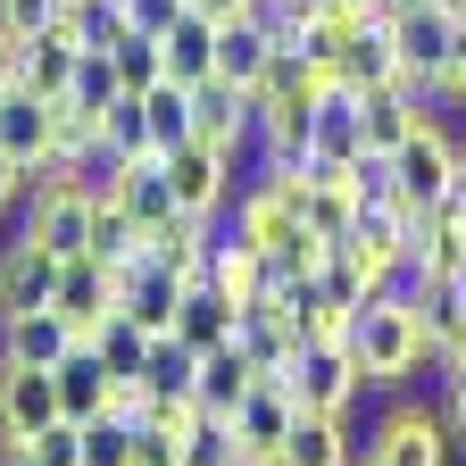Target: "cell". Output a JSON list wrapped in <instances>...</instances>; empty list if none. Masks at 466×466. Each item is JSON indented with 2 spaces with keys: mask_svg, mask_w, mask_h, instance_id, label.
Masks as SVG:
<instances>
[{
  "mask_svg": "<svg viewBox=\"0 0 466 466\" xmlns=\"http://www.w3.org/2000/svg\"><path fill=\"white\" fill-rule=\"evenodd\" d=\"M9 208H25V167L0 150V217H9Z\"/></svg>",
  "mask_w": 466,
  "mask_h": 466,
  "instance_id": "cell-41",
  "label": "cell"
},
{
  "mask_svg": "<svg viewBox=\"0 0 466 466\" xmlns=\"http://www.w3.org/2000/svg\"><path fill=\"white\" fill-rule=\"evenodd\" d=\"M76 341H84V333L58 317V309H17V317H0V359H17V367H58Z\"/></svg>",
  "mask_w": 466,
  "mask_h": 466,
  "instance_id": "cell-14",
  "label": "cell"
},
{
  "mask_svg": "<svg viewBox=\"0 0 466 466\" xmlns=\"http://www.w3.org/2000/svg\"><path fill=\"white\" fill-rule=\"evenodd\" d=\"M450 42H458V25H450L441 9H417V17H391V50H400V76L417 84L425 100H433V84H441V67H450Z\"/></svg>",
  "mask_w": 466,
  "mask_h": 466,
  "instance_id": "cell-12",
  "label": "cell"
},
{
  "mask_svg": "<svg viewBox=\"0 0 466 466\" xmlns=\"http://www.w3.org/2000/svg\"><path fill=\"white\" fill-rule=\"evenodd\" d=\"M350 359H359L367 391H417L425 383V359H433V341H425V317L400 300V291H375V300L350 317Z\"/></svg>",
  "mask_w": 466,
  "mask_h": 466,
  "instance_id": "cell-1",
  "label": "cell"
},
{
  "mask_svg": "<svg viewBox=\"0 0 466 466\" xmlns=\"http://www.w3.org/2000/svg\"><path fill=\"white\" fill-rule=\"evenodd\" d=\"M108 67H116V92H150L167 76V50H158V34H126L116 25L108 34Z\"/></svg>",
  "mask_w": 466,
  "mask_h": 466,
  "instance_id": "cell-28",
  "label": "cell"
},
{
  "mask_svg": "<svg viewBox=\"0 0 466 466\" xmlns=\"http://www.w3.org/2000/svg\"><path fill=\"white\" fill-rule=\"evenodd\" d=\"M116 100V67H108V50H84L76 58V84L67 92H58V108H76V116H92V126H100V108Z\"/></svg>",
  "mask_w": 466,
  "mask_h": 466,
  "instance_id": "cell-31",
  "label": "cell"
},
{
  "mask_svg": "<svg viewBox=\"0 0 466 466\" xmlns=\"http://www.w3.org/2000/svg\"><path fill=\"white\" fill-rule=\"evenodd\" d=\"M433 400H441V417H450V441L466 450V367H458V375H441V391H433Z\"/></svg>",
  "mask_w": 466,
  "mask_h": 466,
  "instance_id": "cell-40",
  "label": "cell"
},
{
  "mask_svg": "<svg viewBox=\"0 0 466 466\" xmlns=\"http://www.w3.org/2000/svg\"><path fill=\"white\" fill-rule=\"evenodd\" d=\"M142 100V116H150V150H175V142H192V84H175V76H158L150 92H134Z\"/></svg>",
  "mask_w": 466,
  "mask_h": 466,
  "instance_id": "cell-27",
  "label": "cell"
},
{
  "mask_svg": "<svg viewBox=\"0 0 466 466\" xmlns=\"http://www.w3.org/2000/svg\"><path fill=\"white\" fill-rule=\"evenodd\" d=\"M192 367H200L192 350L175 341V333H158V341H150V359H142V391H158V400H167V391H192Z\"/></svg>",
  "mask_w": 466,
  "mask_h": 466,
  "instance_id": "cell-34",
  "label": "cell"
},
{
  "mask_svg": "<svg viewBox=\"0 0 466 466\" xmlns=\"http://www.w3.org/2000/svg\"><path fill=\"white\" fill-rule=\"evenodd\" d=\"M417 9H433V0H375V17H417Z\"/></svg>",
  "mask_w": 466,
  "mask_h": 466,
  "instance_id": "cell-43",
  "label": "cell"
},
{
  "mask_svg": "<svg viewBox=\"0 0 466 466\" xmlns=\"http://www.w3.org/2000/svg\"><path fill=\"white\" fill-rule=\"evenodd\" d=\"M158 50H167V76L175 84H208L217 76V25L200 17V9H184L167 34H158Z\"/></svg>",
  "mask_w": 466,
  "mask_h": 466,
  "instance_id": "cell-24",
  "label": "cell"
},
{
  "mask_svg": "<svg viewBox=\"0 0 466 466\" xmlns=\"http://www.w3.org/2000/svg\"><path fill=\"white\" fill-rule=\"evenodd\" d=\"M42 425H58V375L0 359V441H34Z\"/></svg>",
  "mask_w": 466,
  "mask_h": 466,
  "instance_id": "cell-8",
  "label": "cell"
},
{
  "mask_svg": "<svg viewBox=\"0 0 466 466\" xmlns=\"http://www.w3.org/2000/svg\"><path fill=\"white\" fill-rule=\"evenodd\" d=\"M50 309L92 341V333H100V317H116V275H108L92 250H84V258H58V291H50Z\"/></svg>",
  "mask_w": 466,
  "mask_h": 466,
  "instance_id": "cell-11",
  "label": "cell"
},
{
  "mask_svg": "<svg viewBox=\"0 0 466 466\" xmlns=\"http://www.w3.org/2000/svg\"><path fill=\"white\" fill-rule=\"evenodd\" d=\"M17 233H25V242H42L50 258H84V250H92V200L67 192V184H42V192H25Z\"/></svg>",
  "mask_w": 466,
  "mask_h": 466,
  "instance_id": "cell-7",
  "label": "cell"
},
{
  "mask_svg": "<svg viewBox=\"0 0 466 466\" xmlns=\"http://www.w3.org/2000/svg\"><path fill=\"white\" fill-rule=\"evenodd\" d=\"M0 150H9V158L25 167V184H34V175L58 158V108H50V100H34V92L17 84L9 100H0Z\"/></svg>",
  "mask_w": 466,
  "mask_h": 466,
  "instance_id": "cell-10",
  "label": "cell"
},
{
  "mask_svg": "<svg viewBox=\"0 0 466 466\" xmlns=\"http://www.w3.org/2000/svg\"><path fill=\"white\" fill-rule=\"evenodd\" d=\"M158 167H167V192H175V208L184 217H225V200L242 192V158H225L217 142H175V150H158Z\"/></svg>",
  "mask_w": 466,
  "mask_h": 466,
  "instance_id": "cell-4",
  "label": "cell"
},
{
  "mask_svg": "<svg viewBox=\"0 0 466 466\" xmlns=\"http://www.w3.org/2000/svg\"><path fill=\"white\" fill-rule=\"evenodd\" d=\"M58 9H67V0H0V34H42V25H58Z\"/></svg>",
  "mask_w": 466,
  "mask_h": 466,
  "instance_id": "cell-39",
  "label": "cell"
},
{
  "mask_svg": "<svg viewBox=\"0 0 466 466\" xmlns=\"http://www.w3.org/2000/svg\"><path fill=\"white\" fill-rule=\"evenodd\" d=\"M283 466H359V433L350 417H300L283 441Z\"/></svg>",
  "mask_w": 466,
  "mask_h": 466,
  "instance_id": "cell-25",
  "label": "cell"
},
{
  "mask_svg": "<svg viewBox=\"0 0 466 466\" xmlns=\"http://www.w3.org/2000/svg\"><path fill=\"white\" fill-rule=\"evenodd\" d=\"M267 58H275V34H267L258 17H225V25H217V76H225L233 92H258Z\"/></svg>",
  "mask_w": 466,
  "mask_h": 466,
  "instance_id": "cell-21",
  "label": "cell"
},
{
  "mask_svg": "<svg viewBox=\"0 0 466 466\" xmlns=\"http://www.w3.org/2000/svg\"><path fill=\"white\" fill-rule=\"evenodd\" d=\"M76 58H84V50H76L67 25H42V34L17 42V84H25L34 100H58V92L76 84Z\"/></svg>",
  "mask_w": 466,
  "mask_h": 466,
  "instance_id": "cell-17",
  "label": "cell"
},
{
  "mask_svg": "<svg viewBox=\"0 0 466 466\" xmlns=\"http://www.w3.org/2000/svg\"><path fill=\"white\" fill-rule=\"evenodd\" d=\"M50 291H58V258L42 242H25V233H9V242H0V317L50 309Z\"/></svg>",
  "mask_w": 466,
  "mask_h": 466,
  "instance_id": "cell-13",
  "label": "cell"
},
{
  "mask_svg": "<svg viewBox=\"0 0 466 466\" xmlns=\"http://www.w3.org/2000/svg\"><path fill=\"white\" fill-rule=\"evenodd\" d=\"M283 383H291V400H300V417H350V408L367 400V375H359V359H350V341L300 350V359L283 367Z\"/></svg>",
  "mask_w": 466,
  "mask_h": 466,
  "instance_id": "cell-5",
  "label": "cell"
},
{
  "mask_svg": "<svg viewBox=\"0 0 466 466\" xmlns=\"http://www.w3.org/2000/svg\"><path fill=\"white\" fill-rule=\"evenodd\" d=\"M291 425H300V400H291V383H283V375H258V383H250V400L225 417V433H233V466L275 458V450L291 441Z\"/></svg>",
  "mask_w": 466,
  "mask_h": 466,
  "instance_id": "cell-6",
  "label": "cell"
},
{
  "mask_svg": "<svg viewBox=\"0 0 466 466\" xmlns=\"http://www.w3.org/2000/svg\"><path fill=\"white\" fill-rule=\"evenodd\" d=\"M233 341L250 350V367H258V375H283L291 359H300V333H291V317H283L275 300H258V309L233 317Z\"/></svg>",
  "mask_w": 466,
  "mask_h": 466,
  "instance_id": "cell-22",
  "label": "cell"
},
{
  "mask_svg": "<svg viewBox=\"0 0 466 466\" xmlns=\"http://www.w3.org/2000/svg\"><path fill=\"white\" fill-rule=\"evenodd\" d=\"M92 258L100 267H134L142 258V225L126 217V200H92Z\"/></svg>",
  "mask_w": 466,
  "mask_h": 466,
  "instance_id": "cell-30",
  "label": "cell"
},
{
  "mask_svg": "<svg viewBox=\"0 0 466 466\" xmlns=\"http://www.w3.org/2000/svg\"><path fill=\"white\" fill-rule=\"evenodd\" d=\"M391 184H400V200H417V208H441L458 192V126H450L441 108L391 150Z\"/></svg>",
  "mask_w": 466,
  "mask_h": 466,
  "instance_id": "cell-3",
  "label": "cell"
},
{
  "mask_svg": "<svg viewBox=\"0 0 466 466\" xmlns=\"http://www.w3.org/2000/svg\"><path fill=\"white\" fill-rule=\"evenodd\" d=\"M25 458H34V466H84V425H76V417L42 425V433L25 441Z\"/></svg>",
  "mask_w": 466,
  "mask_h": 466,
  "instance_id": "cell-35",
  "label": "cell"
},
{
  "mask_svg": "<svg viewBox=\"0 0 466 466\" xmlns=\"http://www.w3.org/2000/svg\"><path fill=\"white\" fill-rule=\"evenodd\" d=\"M84 466H134V433L108 425V417H92L84 425Z\"/></svg>",
  "mask_w": 466,
  "mask_h": 466,
  "instance_id": "cell-36",
  "label": "cell"
},
{
  "mask_svg": "<svg viewBox=\"0 0 466 466\" xmlns=\"http://www.w3.org/2000/svg\"><path fill=\"white\" fill-rule=\"evenodd\" d=\"M100 142H108L116 158H158V150H150V116H142L134 92H116V100L100 108Z\"/></svg>",
  "mask_w": 466,
  "mask_h": 466,
  "instance_id": "cell-32",
  "label": "cell"
},
{
  "mask_svg": "<svg viewBox=\"0 0 466 466\" xmlns=\"http://www.w3.org/2000/svg\"><path fill=\"white\" fill-rule=\"evenodd\" d=\"M116 200H126V217H134L142 233H158V225L184 217V208H175V192H167V167H158V158H134V167H126V192H116Z\"/></svg>",
  "mask_w": 466,
  "mask_h": 466,
  "instance_id": "cell-26",
  "label": "cell"
},
{
  "mask_svg": "<svg viewBox=\"0 0 466 466\" xmlns=\"http://www.w3.org/2000/svg\"><path fill=\"white\" fill-rule=\"evenodd\" d=\"M333 76L350 84V92H375V84H391L400 76V50H391V17H359L341 34V50H333Z\"/></svg>",
  "mask_w": 466,
  "mask_h": 466,
  "instance_id": "cell-16",
  "label": "cell"
},
{
  "mask_svg": "<svg viewBox=\"0 0 466 466\" xmlns=\"http://www.w3.org/2000/svg\"><path fill=\"white\" fill-rule=\"evenodd\" d=\"M250 466H283V450H275V458H250Z\"/></svg>",
  "mask_w": 466,
  "mask_h": 466,
  "instance_id": "cell-44",
  "label": "cell"
},
{
  "mask_svg": "<svg viewBox=\"0 0 466 466\" xmlns=\"http://www.w3.org/2000/svg\"><path fill=\"white\" fill-rule=\"evenodd\" d=\"M300 217H309V233L341 242V233L359 225V192H350V175H317V184H309V200H300Z\"/></svg>",
  "mask_w": 466,
  "mask_h": 466,
  "instance_id": "cell-29",
  "label": "cell"
},
{
  "mask_svg": "<svg viewBox=\"0 0 466 466\" xmlns=\"http://www.w3.org/2000/svg\"><path fill=\"white\" fill-rule=\"evenodd\" d=\"M233 317H242V309H233L225 291H217V283L200 275V283H184V300H175V325H167V333H175V341H184L192 359H200V350L233 341Z\"/></svg>",
  "mask_w": 466,
  "mask_h": 466,
  "instance_id": "cell-19",
  "label": "cell"
},
{
  "mask_svg": "<svg viewBox=\"0 0 466 466\" xmlns=\"http://www.w3.org/2000/svg\"><path fill=\"white\" fill-rule=\"evenodd\" d=\"M184 9H200L208 25H225V17H242V9H250V0H184Z\"/></svg>",
  "mask_w": 466,
  "mask_h": 466,
  "instance_id": "cell-42",
  "label": "cell"
},
{
  "mask_svg": "<svg viewBox=\"0 0 466 466\" xmlns=\"http://www.w3.org/2000/svg\"><path fill=\"white\" fill-rule=\"evenodd\" d=\"M208 242H217V217H175V225L142 233L150 267H167L175 283H200V275H208Z\"/></svg>",
  "mask_w": 466,
  "mask_h": 466,
  "instance_id": "cell-20",
  "label": "cell"
},
{
  "mask_svg": "<svg viewBox=\"0 0 466 466\" xmlns=\"http://www.w3.org/2000/svg\"><path fill=\"white\" fill-rule=\"evenodd\" d=\"M425 116H433V100L417 92V84H408V76H391V84H375V92H359V142L367 150H400L408 134H417L425 126Z\"/></svg>",
  "mask_w": 466,
  "mask_h": 466,
  "instance_id": "cell-9",
  "label": "cell"
},
{
  "mask_svg": "<svg viewBox=\"0 0 466 466\" xmlns=\"http://www.w3.org/2000/svg\"><path fill=\"white\" fill-rule=\"evenodd\" d=\"M208 283L225 291L233 309H258L267 291H275V267H267V250H250V242H233V233L217 225V242H208Z\"/></svg>",
  "mask_w": 466,
  "mask_h": 466,
  "instance_id": "cell-18",
  "label": "cell"
},
{
  "mask_svg": "<svg viewBox=\"0 0 466 466\" xmlns=\"http://www.w3.org/2000/svg\"><path fill=\"white\" fill-rule=\"evenodd\" d=\"M150 341H158V333H142L134 317H100V333H92V350H100V367H108V375H142Z\"/></svg>",
  "mask_w": 466,
  "mask_h": 466,
  "instance_id": "cell-33",
  "label": "cell"
},
{
  "mask_svg": "<svg viewBox=\"0 0 466 466\" xmlns=\"http://www.w3.org/2000/svg\"><path fill=\"white\" fill-rule=\"evenodd\" d=\"M359 466H458V441H450L441 400L391 391V408L375 417V433L359 441Z\"/></svg>",
  "mask_w": 466,
  "mask_h": 466,
  "instance_id": "cell-2",
  "label": "cell"
},
{
  "mask_svg": "<svg viewBox=\"0 0 466 466\" xmlns=\"http://www.w3.org/2000/svg\"><path fill=\"white\" fill-rule=\"evenodd\" d=\"M458 34H466V25H458Z\"/></svg>",
  "mask_w": 466,
  "mask_h": 466,
  "instance_id": "cell-45",
  "label": "cell"
},
{
  "mask_svg": "<svg viewBox=\"0 0 466 466\" xmlns=\"http://www.w3.org/2000/svg\"><path fill=\"white\" fill-rule=\"evenodd\" d=\"M175 17H184V0H116V25L126 34H167Z\"/></svg>",
  "mask_w": 466,
  "mask_h": 466,
  "instance_id": "cell-38",
  "label": "cell"
},
{
  "mask_svg": "<svg viewBox=\"0 0 466 466\" xmlns=\"http://www.w3.org/2000/svg\"><path fill=\"white\" fill-rule=\"evenodd\" d=\"M50 375H58V417H76V425L100 417V400H108V383H116V375L100 367V350H92V341H76Z\"/></svg>",
  "mask_w": 466,
  "mask_h": 466,
  "instance_id": "cell-23",
  "label": "cell"
},
{
  "mask_svg": "<svg viewBox=\"0 0 466 466\" xmlns=\"http://www.w3.org/2000/svg\"><path fill=\"white\" fill-rule=\"evenodd\" d=\"M250 383H258V367H250V350H242V341L200 350V367H192V400H200V417H233V408L250 400Z\"/></svg>",
  "mask_w": 466,
  "mask_h": 466,
  "instance_id": "cell-15",
  "label": "cell"
},
{
  "mask_svg": "<svg viewBox=\"0 0 466 466\" xmlns=\"http://www.w3.org/2000/svg\"><path fill=\"white\" fill-rule=\"evenodd\" d=\"M100 417H108V425H126V433H142V417H150L142 375H116V383H108V400H100Z\"/></svg>",
  "mask_w": 466,
  "mask_h": 466,
  "instance_id": "cell-37",
  "label": "cell"
}]
</instances>
